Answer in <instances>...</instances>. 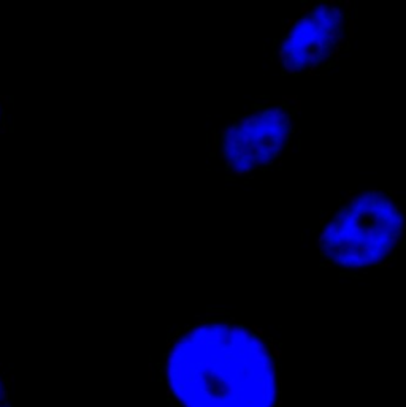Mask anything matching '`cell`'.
Listing matches in <instances>:
<instances>
[{"label": "cell", "instance_id": "obj_1", "mask_svg": "<svg viewBox=\"0 0 406 407\" xmlns=\"http://www.w3.org/2000/svg\"><path fill=\"white\" fill-rule=\"evenodd\" d=\"M168 407H281V353L262 329L213 315L167 345Z\"/></svg>", "mask_w": 406, "mask_h": 407}, {"label": "cell", "instance_id": "obj_2", "mask_svg": "<svg viewBox=\"0 0 406 407\" xmlns=\"http://www.w3.org/2000/svg\"><path fill=\"white\" fill-rule=\"evenodd\" d=\"M406 238V211L393 193L365 190L349 195L319 235L322 258L344 271L383 266Z\"/></svg>", "mask_w": 406, "mask_h": 407}, {"label": "cell", "instance_id": "obj_3", "mask_svg": "<svg viewBox=\"0 0 406 407\" xmlns=\"http://www.w3.org/2000/svg\"><path fill=\"white\" fill-rule=\"evenodd\" d=\"M294 130V108L287 101L254 105L233 119L217 140L228 171L249 174L270 166L287 147Z\"/></svg>", "mask_w": 406, "mask_h": 407}, {"label": "cell", "instance_id": "obj_4", "mask_svg": "<svg viewBox=\"0 0 406 407\" xmlns=\"http://www.w3.org/2000/svg\"><path fill=\"white\" fill-rule=\"evenodd\" d=\"M347 16L340 3L320 2L304 10L286 30L279 44V62L290 73H311L338 54Z\"/></svg>", "mask_w": 406, "mask_h": 407}, {"label": "cell", "instance_id": "obj_5", "mask_svg": "<svg viewBox=\"0 0 406 407\" xmlns=\"http://www.w3.org/2000/svg\"><path fill=\"white\" fill-rule=\"evenodd\" d=\"M10 384H11V379L7 375V371L0 368V407H11Z\"/></svg>", "mask_w": 406, "mask_h": 407}, {"label": "cell", "instance_id": "obj_6", "mask_svg": "<svg viewBox=\"0 0 406 407\" xmlns=\"http://www.w3.org/2000/svg\"><path fill=\"white\" fill-rule=\"evenodd\" d=\"M7 125V98L0 97V132Z\"/></svg>", "mask_w": 406, "mask_h": 407}]
</instances>
